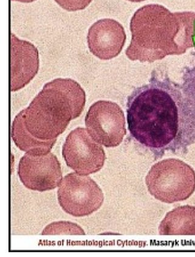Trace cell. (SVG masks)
<instances>
[{
    "label": "cell",
    "mask_w": 195,
    "mask_h": 257,
    "mask_svg": "<svg viewBox=\"0 0 195 257\" xmlns=\"http://www.w3.org/2000/svg\"><path fill=\"white\" fill-rule=\"evenodd\" d=\"M127 107L131 137L154 160L167 152L187 154L195 144V106L167 74L153 72L128 97Z\"/></svg>",
    "instance_id": "1"
},
{
    "label": "cell",
    "mask_w": 195,
    "mask_h": 257,
    "mask_svg": "<svg viewBox=\"0 0 195 257\" xmlns=\"http://www.w3.org/2000/svg\"><path fill=\"white\" fill-rule=\"evenodd\" d=\"M131 42L126 55L131 60L153 62L195 48V13H171L159 5L139 9L130 22Z\"/></svg>",
    "instance_id": "2"
},
{
    "label": "cell",
    "mask_w": 195,
    "mask_h": 257,
    "mask_svg": "<svg viewBox=\"0 0 195 257\" xmlns=\"http://www.w3.org/2000/svg\"><path fill=\"white\" fill-rule=\"evenodd\" d=\"M85 102V91L75 80L54 79L22 111L26 128L38 140H56L82 114Z\"/></svg>",
    "instance_id": "3"
},
{
    "label": "cell",
    "mask_w": 195,
    "mask_h": 257,
    "mask_svg": "<svg viewBox=\"0 0 195 257\" xmlns=\"http://www.w3.org/2000/svg\"><path fill=\"white\" fill-rule=\"evenodd\" d=\"M149 193L162 203L172 204L187 200L195 190V172L177 159L158 162L145 178Z\"/></svg>",
    "instance_id": "4"
},
{
    "label": "cell",
    "mask_w": 195,
    "mask_h": 257,
    "mask_svg": "<svg viewBox=\"0 0 195 257\" xmlns=\"http://www.w3.org/2000/svg\"><path fill=\"white\" fill-rule=\"evenodd\" d=\"M58 200L66 213L75 217L92 214L104 203L102 190L88 176L71 173L65 176L59 186Z\"/></svg>",
    "instance_id": "5"
},
{
    "label": "cell",
    "mask_w": 195,
    "mask_h": 257,
    "mask_svg": "<svg viewBox=\"0 0 195 257\" xmlns=\"http://www.w3.org/2000/svg\"><path fill=\"white\" fill-rule=\"evenodd\" d=\"M85 125L93 140L105 147L119 146L127 134L124 112L111 101L93 103L86 115Z\"/></svg>",
    "instance_id": "6"
},
{
    "label": "cell",
    "mask_w": 195,
    "mask_h": 257,
    "mask_svg": "<svg viewBox=\"0 0 195 257\" xmlns=\"http://www.w3.org/2000/svg\"><path fill=\"white\" fill-rule=\"evenodd\" d=\"M62 155L67 166L77 174L88 176L104 167L106 155L101 144L94 141L87 129L79 127L66 139Z\"/></svg>",
    "instance_id": "7"
},
{
    "label": "cell",
    "mask_w": 195,
    "mask_h": 257,
    "mask_svg": "<svg viewBox=\"0 0 195 257\" xmlns=\"http://www.w3.org/2000/svg\"><path fill=\"white\" fill-rule=\"evenodd\" d=\"M18 175L24 186L34 191L56 189L63 180L60 162L51 152L42 155L26 154L19 162Z\"/></svg>",
    "instance_id": "8"
},
{
    "label": "cell",
    "mask_w": 195,
    "mask_h": 257,
    "mask_svg": "<svg viewBox=\"0 0 195 257\" xmlns=\"http://www.w3.org/2000/svg\"><path fill=\"white\" fill-rule=\"evenodd\" d=\"M125 40L124 27L113 19L99 20L89 29L88 48L91 53L100 60H110L118 56Z\"/></svg>",
    "instance_id": "9"
},
{
    "label": "cell",
    "mask_w": 195,
    "mask_h": 257,
    "mask_svg": "<svg viewBox=\"0 0 195 257\" xmlns=\"http://www.w3.org/2000/svg\"><path fill=\"white\" fill-rule=\"evenodd\" d=\"M11 91H17L30 83L38 73L39 54L33 43L11 34Z\"/></svg>",
    "instance_id": "10"
},
{
    "label": "cell",
    "mask_w": 195,
    "mask_h": 257,
    "mask_svg": "<svg viewBox=\"0 0 195 257\" xmlns=\"http://www.w3.org/2000/svg\"><path fill=\"white\" fill-rule=\"evenodd\" d=\"M162 235H195V206H183L169 212L159 226Z\"/></svg>",
    "instance_id": "11"
},
{
    "label": "cell",
    "mask_w": 195,
    "mask_h": 257,
    "mask_svg": "<svg viewBox=\"0 0 195 257\" xmlns=\"http://www.w3.org/2000/svg\"><path fill=\"white\" fill-rule=\"evenodd\" d=\"M12 138L20 150L27 154L42 155L48 154L57 141H41L33 137L26 128L22 111L14 119L12 125Z\"/></svg>",
    "instance_id": "12"
},
{
    "label": "cell",
    "mask_w": 195,
    "mask_h": 257,
    "mask_svg": "<svg viewBox=\"0 0 195 257\" xmlns=\"http://www.w3.org/2000/svg\"><path fill=\"white\" fill-rule=\"evenodd\" d=\"M43 235H85L84 230L76 223L70 221H57L48 225L43 230Z\"/></svg>",
    "instance_id": "13"
},
{
    "label": "cell",
    "mask_w": 195,
    "mask_h": 257,
    "mask_svg": "<svg viewBox=\"0 0 195 257\" xmlns=\"http://www.w3.org/2000/svg\"><path fill=\"white\" fill-rule=\"evenodd\" d=\"M182 79L181 86L183 92L195 106V65L186 68Z\"/></svg>",
    "instance_id": "14"
},
{
    "label": "cell",
    "mask_w": 195,
    "mask_h": 257,
    "mask_svg": "<svg viewBox=\"0 0 195 257\" xmlns=\"http://www.w3.org/2000/svg\"><path fill=\"white\" fill-rule=\"evenodd\" d=\"M64 10L74 12L84 10L93 0H54Z\"/></svg>",
    "instance_id": "15"
},
{
    "label": "cell",
    "mask_w": 195,
    "mask_h": 257,
    "mask_svg": "<svg viewBox=\"0 0 195 257\" xmlns=\"http://www.w3.org/2000/svg\"><path fill=\"white\" fill-rule=\"evenodd\" d=\"M12 1L25 3V4H30V3H32V2H35V1H36V0H12Z\"/></svg>",
    "instance_id": "16"
},
{
    "label": "cell",
    "mask_w": 195,
    "mask_h": 257,
    "mask_svg": "<svg viewBox=\"0 0 195 257\" xmlns=\"http://www.w3.org/2000/svg\"><path fill=\"white\" fill-rule=\"evenodd\" d=\"M127 1L131 2L137 3V2H141L145 1V0H127Z\"/></svg>",
    "instance_id": "17"
}]
</instances>
